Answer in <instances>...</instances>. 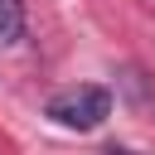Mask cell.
<instances>
[{
    "label": "cell",
    "mask_w": 155,
    "mask_h": 155,
    "mask_svg": "<svg viewBox=\"0 0 155 155\" xmlns=\"http://www.w3.org/2000/svg\"><path fill=\"white\" fill-rule=\"evenodd\" d=\"M44 116L53 126H68V131H97L111 116V97H107V87H92V82L63 87V92H53L44 102Z\"/></svg>",
    "instance_id": "1"
},
{
    "label": "cell",
    "mask_w": 155,
    "mask_h": 155,
    "mask_svg": "<svg viewBox=\"0 0 155 155\" xmlns=\"http://www.w3.org/2000/svg\"><path fill=\"white\" fill-rule=\"evenodd\" d=\"M19 34H24V5L19 0H0V48L15 44Z\"/></svg>",
    "instance_id": "2"
}]
</instances>
